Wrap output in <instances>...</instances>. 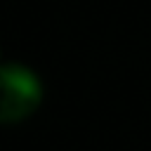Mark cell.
<instances>
[{"mask_svg": "<svg viewBox=\"0 0 151 151\" xmlns=\"http://www.w3.org/2000/svg\"><path fill=\"white\" fill-rule=\"evenodd\" d=\"M42 101V85L38 76L21 66H0V125H14L35 113Z\"/></svg>", "mask_w": 151, "mask_h": 151, "instance_id": "6da1fadb", "label": "cell"}]
</instances>
